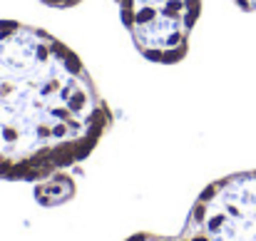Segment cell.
I'll return each instance as SVG.
<instances>
[{"mask_svg":"<svg viewBox=\"0 0 256 241\" xmlns=\"http://www.w3.org/2000/svg\"><path fill=\"white\" fill-rule=\"evenodd\" d=\"M114 114L78 52L0 20V182H42L87 160Z\"/></svg>","mask_w":256,"mask_h":241,"instance_id":"obj_1","label":"cell"},{"mask_svg":"<svg viewBox=\"0 0 256 241\" xmlns=\"http://www.w3.org/2000/svg\"><path fill=\"white\" fill-rule=\"evenodd\" d=\"M179 241H256V169L212 182L196 196Z\"/></svg>","mask_w":256,"mask_h":241,"instance_id":"obj_2","label":"cell"},{"mask_svg":"<svg viewBox=\"0 0 256 241\" xmlns=\"http://www.w3.org/2000/svg\"><path fill=\"white\" fill-rule=\"evenodd\" d=\"M134 48L157 65L186 58L189 35L202 15V0H114Z\"/></svg>","mask_w":256,"mask_h":241,"instance_id":"obj_3","label":"cell"},{"mask_svg":"<svg viewBox=\"0 0 256 241\" xmlns=\"http://www.w3.org/2000/svg\"><path fill=\"white\" fill-rule=\"evenodd\" d=\"M35 196H38L40 204L55 206V204H62V202H68V199L75 196V184H72L70 176H62V172H60L55 176H48V179L38 182Z\"/></svg>","mask_w":256,"mask_h":241,"instance_id":"obj_4","label":"cell"},{"mask_svg":"<svg viewBox=\"0 0 256 241\" xmlns=\"http://www.w3.org/2000/svg\"><path fill=\"white\" fill-rule=\"evenodd\" d=\"M127 241H179V236H160V234H134Z\"/></svg>","mask_w":256,"mask_h":241,"instance_id":"obj_5","label":"cell"},{"mask_svg":"<svg viewBox=\"0 0 256 241\" xmlns=\"http://www.w3.org/2000/svg\"><path fill=\"white\" fill-rule=\"evenodd\" d=\"M40 2H45V5H50V8H72V5H78L80 0H40Z\"/></svg>","mask_w":256,"mask_h":241,"instance_id":"obj_6","label":"cell"},{"mask_svg":"<svg viewBox=\"0 0 256 241\" xmlns=\"http://www.w3.org/2000/svg\"><path fill=\"white\" fill-rule=\"evenodd\" d=\"M242 10H246V12H254L256 10V0H234Z\"/></svg>","mask_w":256,"mask_h":241,"instance_id":"obj_7","label":"cell"}]
</instances>
